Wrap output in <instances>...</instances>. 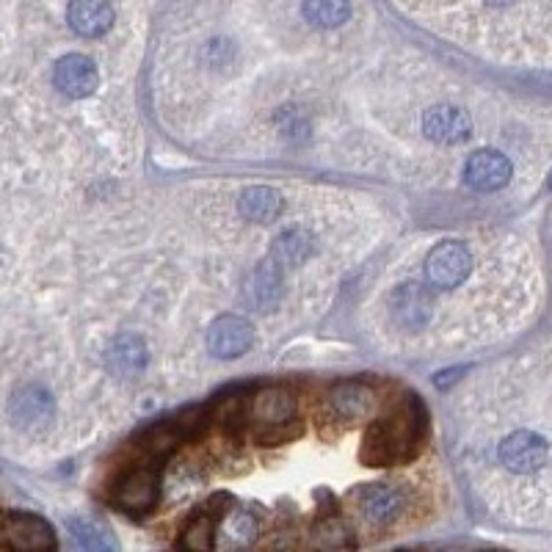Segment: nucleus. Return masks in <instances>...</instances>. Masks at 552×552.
<instances>
[{"label":"nucleus","mask_w":552,"mask_h":552,"mask_svg":"<svg viewBox=\"0 0 552 552\" xmlns=\"http://www.w3.org/2000/svg\"><path fill=\"white\" fill-rule=\"evenodd\" d=\"M472 271V254L464 243L445 241L428 254L426 274L434 288H459Z\"/></svg>","instance_id":"obj_4"},{"label":"nucleus","mask_w":552,"mask_h":552,"mask_svg":"<svg viewBox=\"0 0 552 552\" xmlns=\"http://www.w3.org/2000/svg\"><path fill=\"white\" fill-rule=\"evenodd\" d=\"M53 83L56 89L69 100H83L97 89L100 83V72L94 67L92 58L81 56V53H72L64 56L53 69Z\"/></svg>","instance_id":"obj_6"},{"label":"nucleus","mask_w":552,"mask_h":552,"mask_svg":"<svg viewBox=\"0 0 552 552\" xmlns=\"http://www.w3.org/2000/svg\"><path fill=\"white\" fill-rule=\"evenodd\" d=\"M67 20L75 34L94 39V36H103L114 25V6L108 0H72Z\"/></svg>","instance_id":"obj_14"},{"label":"nucleus","mask_w":552,"mask_h":552,"mask_svg":"<svg viewBox=\"0 0 552 552\" xmlns=\"http://www.w3.org/2000/svg\"><path fill=\"white\" fill-rule=\"evenodd\" d=\"M329 406L340 420H368L376 414L379 398L368 384L362 381H345L329 392Z\"/></svg>","instance_id":"obj_12"},{"label":"nucleus","mask_w":552,"mask_h":552,"mask_svg":"<svg viewBox=\"0 0 552 552\" xmlns=\"http://www.w3.org/2000/svg\"><path fill=\"white\" fill-rule=\"evenodd\" d=\"M354 506L359 508V514L373 522V525H384L390 519L398 517V511L403 508V497L395 486L387 483H370V486H359L357 492L351 495Z\"/></svg>","instance_id":"obj_11"},{"label":"nucleus","mask_w":552,"mask_h":552,"mask_svg":"<svg viewBox=\"0 0 552 552\" xmlns=\"http://www.w3.org/2000/svg\"><path fill=\"white\" fill-rule=\"evenodd\" d=\"M423 130L431 141L439 144H461L472 133V122L467 111L453 108V105H437L423 116Z\"/></svg>","instance_id":"obj_13"},{"label":"nucleus","mask_w":552,"mask_h":552,"mask_svg":"<svg viewBox=\"0 0 552 552\" xmlns=\"http://www.w3.org/2000/svg\"><path fill=\"white\" fill-rule=\"evenodd\" d=\"M241 213L249 221H257V224H271L282 213V196L276 194L274 188H265V185L249 188L241 194Z\"/></svg>","instance_id":"obj_17"},{"label":"nucleus","mask_w":552,"mask_h":552,"mask_svg":"<svg viewBox=\"0 0 552 552\" xmlns=\"http://www.w3.org/2000/svg\"><path fill=\"white\" fill-rule=\"evenodd\" d=\"M257 437L274 445L276 439L285 437V431L296 420V398L282 387H268L254 395L252 412H249Z\"/></svg>","instance_id":"obj_2"},{"label":"nucleus","mask_w":552,"mask_h":552,"mask_svg":"<svg viewBox=\"0 0 552 552\" xmlns=\"http://www.w3.org/2000/svg\"><path fill=\"white\" fill-rule=\"evenodd\" d=\"M161 497V481H158V470L155 467H136L130 470L116 483L114 500L116 506L130 514H147L155 508Z\"/></svg>","instance_id":"obj_5"},{"label":"nucleus","mask_w":552,"mask_h":552,"mask_svg":"<svg viewBox=\"0 0 552 552\" xmlns=\"http://www.w3.org/2000/svg\"><path fill=\"white\" fill-rule=\"evenodd\" d=\"M279 296H282V271L274 257H265L246 282V301L257 310L268 312L274 310Z\"/></svg>","instance_id":"obj_15"},{"label":"nucleus","mask_w":552,"mask_h":552,"mask_svg":"<svg viewBox=\"0 0 552 552\" xmlns=\"http://www.w3.org/2000/svg\"><path fill=\"white\" fill-rule=\"evenodd\" d=\"M304 17L315 28H340L351 17L348 0H304Z\"/></svg>","instance_id":"obj_19"},{"label":"nucleus","mask_w":552,"mask_h":552,"mask_svg":"<svg viewBox=\"0 0 552 552\" xmlns=\"http://www.w3.org/2000/svg\"><path fill=\"white\" fill-rule=\"evenodd\" d=\"M500 461L511 472H536L547 461V442L533 431H517L503 439Z\"/></svg>","instance_id":"obj_9"},{"label":"nucleus","mask_w":552,"mask_h":552,"mask_svg":"<svg viewBox=\"0 0 552 552\" xmlns=\"http://www.w3.org/2000/svg\"><path fill=\"white\" fill-rule=\"evenodd\" d=\"M9 414H12L14 426L23 431H39L53 420V398L50 392L28 384L23 390L14 392L12 403H9Z\"/></svg>","instance_id":"obj_8"},{"label":"nucleus","mask_w":552,"mask_h":552,"mask_svg":"<svg viewBox=\"0 0 552 552\" xmlns=\"http://www.w3.org/2000/svg\"><path fill=\"white\" fill-rule=\"evenodd\" d=\"M56 547V533L45 519L25 511H3L0 514V550L39 552Z\"/></svg>","instance_id":"obj_3"},{"label":"nucleus","mask_w":552,"mask_h":552,"mask_svg":"<svg viewBox=\"0 0 552 552\" xmlns=\"http://www.w3.org/2000/svg\"><path fill=\"white\" fill-rule=\"evenodd\" d=\"M213 530H216L213 517L199 514V517L191 519V525L185 530L183 547H191V550H210V547H213Z\"/></svg>","instance_id":"obj_22"},{"label":"nucleus","mask_w":552,"mask_h":552,"mask_svg":"<svg viewBox=\"0 0 552 552\" xmlns=\"http://www.w3.org/2000/svg\"><path fill=\"white\" fill-rule=\"evenodd\" d=\"M464 177H467V183L475 191H483V194L500 191L511 180V161L497 150L475 152L470 161H467Z\"/></svg>","instance_id":"obj_10"},{"label":"nucleus","mask_w":552,"mask_h":552,"mask_svg":"<svg viewBox=\"0 0 552 552\" xmlns=\"http://www.w3.org/2000/svg\"><path fill=\"white\" fill-rule=\"evenodd\" d=\"M310 252H312L310 235L301 230H288L276 238L274 254H271V257H274L279 265H299L310 257Z\"/></svg>","instance_id":"obj_20"},{"label":"nucleus","mask_w":552,"mask_h":552,"mask_svg":"<svg viewBox=\"0 0 552 552\" xmlns=\"http://www.w3.org/2000/svg\"><path fill=\"white\" fill-rule=\"evenodd\" d=\"M486 3H489V6H511L514 0H486Z\"/></svg>","instance_id":"obj_24"},{"label":"nucleus","mask_w":552,"mask_h":552,"mask_svg":"<svg viewBox=\"0 0 552 552\" xmlns=\"http://www.w3.org/2000/svg\"><path fill=\"white\" fill-rule=\"evenodd\" d=\"M147 365V348L138 337H119L116 345L108 351V368L116 376H136Z\"/></svg>","instance_id":"obj_18"},{"label":"nucleus","mask_w":552,"mask_h":552,"mask_svg":"<svg viewBox=\"0 0 552 552\" xmlns=\"http://www.w3.org/2000/svg\"><path fill=\"white\" fill-rule=\"evenodd\" d=\"M431 310H434V304H431V296L423 285H414V282L401 285V290L395 293V315L409 329L423 326L431 318Z\"/></svg>","instance_id":"obj_16"},{"label":"nucleus","mask_w":552,"mask_h":552,"mask_svg":"<svg viewBox=\"0 0 552 552\" xmlns=\"http://www.w3.org/2000/svg\"><path fill=\"white\" fill-rule=\"evenodd\" d=\"M426 431V412L414 395H406L390 417L379 420L365 439V461L370 464H395L412 456V448Z\"/></svg>","instance_id":"obj_1"},{"label":"nucleus","mask_w":552,"mask_h":552,"mask_svg":"<svg viewBox=\"0 0 552 552\" xmlns=\"http://www.w3.org/2000/svg\"><path fill=\"white\" fill-rule=\"evenodd\" d=\"M315 544L318 547H326V550H343V547H351V530L340 519H323L321 525L315 528Z\"/></svg>","instance_id":"obj_21"},{"label":"nucleus","mask_w":552,"mask_h":552,"mask_svg":"<svg viewBox=\"0 0 552 552\" xmlns=\"http://www.w3.org/2000/svg\"><path fill=\"white\" fill-rule=\"evenodd\" d=\"M254 343L252 323L243 321L238 315H221L219 321H213L210 334H207V348L219 359H238L243 357Z\"/></svg>","instance_id":"obj_7"},{"label":"nucleus","mask_w":552,"mask_h":552,"mask_svg":"<svg viewBox=\"0 0 552 552\" xmlns=\"http://www.w3.org/2000/svg\"><path fill=\"white\" fill-rule=\"evenodd\" d=\"M69 530H72V536H75V541L81 544V547H86V550H111L114 547V541L105 536L103 530L94 528L92 522H86V519H72L69 522Z\"/></svg>","instance_id":"obj_23"}]
</instances>
